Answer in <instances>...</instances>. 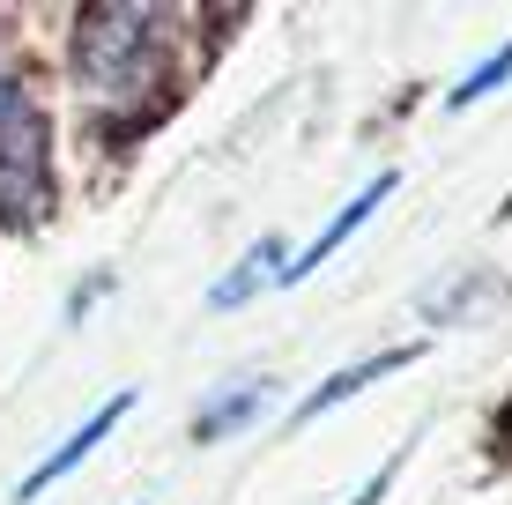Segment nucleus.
<instances>
[{
	"mask_svg": "<svg viewBox=\"0 0 512 505\" xmlns=\"http://www.w3.org/2000/svg\"><path fill=\"white\" fill-rule=\"evenodd\" d=\"M394 468H401V454H394V461H386V468H379V476H372V483H364V491H357V498H349V505H379V498H386V483H394Z\"/></svg>",
	"mask_w": 512,
	"mask_h": 505,
	"instance_id": "nucleus-10",
	"label": "nucleus"
},
{
	"mask_svg": "<svg viewBox=\"0 0 512 505\" xmlns=\"http://www.w3.org/2000/svg\"><path fill=\"white\" fill-rule=\"evenodd\" d=\"M75 97L90 104L104 127H141L171 90V60H179V15L149 8V0H97L75 15Z\"/></svg>",
	"mask_w": 512,
	"mask_h": 505,
	"instance_id": "nucleus-1",
	"label": "nucleus"
},
{
	"mask_svg": "<svg viewBox=\"0 0 512 505\" xmlns=\"http://www.w3.org/2000/svg\"><path fill=\"white\" fill-rule=\"evenodd\" d=\"M423 350H379V357H364V364H342V372H327L320 387L305 394V402H297V416L290 424H312V416H327V409H342V402H357L364 387H379L386 372H401V364H416Z\"/></svg>",
	"mask_w": 512,
	"mask_h": 505,
	"instance_id": "nucleus-5",
	"label": "nucleus"
},
{
	"mask_svg": "<svg viewBox=\"0 0 512 505\" xmlns=\"http://www.w3.org/2000/svg\"><path fill=\"white\" fill-rule=\"evenodd\" d=\"M45 208H52V119L30 97V82L15 75V60L0 52V216L30 231Z\"/></svg>",
	"mask_w": 512,
	"mask_h": 505,
	"instance_id": "nucleus-2",
	"label": "nucleus"
},
{
	"mask_svg": "<svg viewBox=\"0 0 512 505\" xmlns=\"http://www.w3.org/2000/svg\"><path fill=\"white\" fill-rule=\"evenodd\" d=\"M505 82H512V38H505L498 52H490V60L475 67V75H461V82H453V90H446V104H453V112H468V104H483L490 90H505Z\"/></svg>",
	"mask_w": 512,
	"mask_h": 505,
	"instance_id": "nucleus-8",
	"label": "nucleus"
},
{
	"mask_svg": "<svg viewBox=\"0 0 512 505\" xmlns=\"http://www.w3.org/2000/svg\"><path fill=\"white\" fill-rule=\"evenodd\" d=\"M134 402H141V394H134V387H119L104 409H90V424H82V431H67V439L52 446V454H45L38 468H30L23 483H15V505H38V498L52 491V483H60L67 468H75V461H90V454H97V439H112V431H119V416H127Z\"/></svg>",
	"mask_w": 512,
	"mask_h": 505,
	"instance_id": "nucleus-3",
	"label": "nucleus"
},
{
	"mask_svg": "<svg viewBox=\"0 0 512 505\" xmlns=\"http://www.w3.org/2000/svg\"><path fill=\"white\" fill-rule=\"evenodd\" d=\"M260 402H268V379H238V387L231 394H216V402H208L201 416H193V439H201V446H216L223 439V431H245V424H253V409Z\"/></svg>",
	"mask_w": 512,
	"mask_h": 505,
	"instance_id": "nucleus-7",
	"label": "nucleus"
},
{
	"mask_svg": "<svg viewBox=\"0 0 512 505\" xmlns=\"http://www.w3.org/2000/svg\"><path fill=\"white\" fill-rule=\"evenodd\" d=\"M394 186H401V171H379V179H364V194H357V201H342V208H334V216H327V231H320V238H312V246H305V253H297V260H290V268H282V283H305V275H312V268H327V260H334V253H342V246H349V238H357V231H364V223H372V216H379V208H386V194H394Z\"/></svg>",
	"mask_w": 512,
	"mask_h": 505,
	"instance_id": "nucleus-4",
	"label": "nucleus"
},
{
	"mask_svg": "<svg viewBox=\"0 0 512 505\" xmlns=\"http://www.w3.org/2000/svg\"><path fill=\"white\" fill-rule=\"evenodd\" d=\"M282 268H290V260H282V238H253V253H245L238 268L223 275L216 290H208V312H231V305H245L260 283H282Z\"/></svg>",
	"mask_w": 512,
	"mask_h": 505,
	"instance_id": "nucleus-6",
	"label": "nucleus"
},
{
	"mask_svg": "<svg viewBox=\"0 0 512 505\" xmlns=\"http://www.w3.org/2000/svg\"><path fill=\"white\" fill-rule=\"evenodd\" d=\"M97 298H104V275H90V283L67 298V320H90V305H97Z\"/></svg>",
	"mask_w": 512,
	"mask_h": 505,
	"instance_id": "nucleus-9",
	"label": "nucleus"
}]
</instances>
